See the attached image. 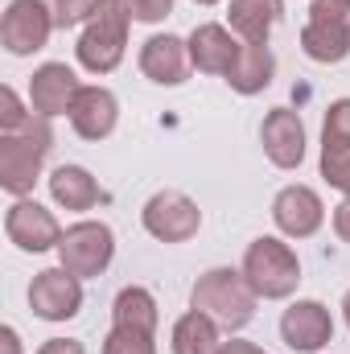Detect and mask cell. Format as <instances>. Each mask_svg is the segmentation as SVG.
<instances>
[{
  "label": "cell",
  "instance_id": "1f68e13d",
  "mask_svg": "<svg viewBox=\"0 0 350 354\" xmlns=\"http://www.w3.org/2000/svg\"><path fill=\"white\" fill-rule=\"evenodd\" d=\"M0 354H21V338H17V330H12V326H4V330H0Z\"/></svg>",
  "mask_w": 350,
  "mask_h": 354
},
{
  "label": "cell",
  "instance_id": "d6986e66",
  "mask_svg": "<svg viewBox=\"0 0 350 354\" xmlns=\"http://www.w3.org/2000/svg\"><path fill=\"white\" fill-rule=\"evenodd\" d=\"M50 194L66 210H91L99 202V181L83 165H62V169L50 174Z\"/></svg>",
  "mask_w": 350,
  "mask_h": 354
},
{
  "label": "cell",
  "instance_id": "2e32d148",
  "mask_svg": "<svg viewBox=\"0 0 350 354\" xmlns=\"http://www.w3.org/2000/svg\"><path fill=\"white\" fill-rule=\"evenodd\" d=\"M116 115H120V103H116V95L107 87H83L79 99H75V107H71V124H75V132H79L83 140H103V136H111Z\"/></svg>",
  "mask_w": 350,
  "mask_h": 354
},
{
  "label": "cell",
  "instance_id": "3957f363",
  "mask_svg": "<svg viewBox=\"0 0 350 354\" xmlns=\"http://www.w3.org/2000/svg\"><path fill=\"white\" fill-rule=\"evenodd\" d=\"M128 21H132V12H128L124 0H95L87 29H83V37L75 46L79 62L91 75H111L120 66L124 46H128Z\"/></svg>",
  "mask_w": 350,
  "mask_h": 354
},
{
  "label": "cell",
  "instance_id": "4316f807",
  "mask_svg": "<svg viewBox=\"0 0 350 354\" xmlns=\"http://www.w3.org/2000/svg\"><path fill=\"white\" fill-rule=\"evenodd\" d=\"M322 177L342 189L350 198V149H338V153H322Z\"/></svg>",
  "mask_w": 350,
  "mask_h": 354
},
{
  "label": "cell",
  "instance_id": "d590c367",
  "mask_svg": "<svg viewBox=\"0 0 350 354\" xmlns=\"http://www.w3.org/2000/svg\"><path fill=\"white\" fill-rule=\"evenodd\" d=\"M252 354H264V351H260V346H252Z\"/></svg>",
  "mask_w": 350,
  "mask_h": 354
},
{
  "label": "cell",
  "instance_id": "5b68a950",
  "mask_svg": "<svg viewBox=\"0 0 350 354\" xmlns=\"http://www.w3.org/2000/svg\"><path fill=\"white\" fill-rule=\"evenodd\" d=\"M111 256H116V235H111L107 223H75L71 231H62L58 260L71 276L91 280L111 264Z\"/></svg>",
  "mask_w": 350,
  "mask_h": 354
},
{
  "label": "cell",
  "instance_id": "f546056e",
  "mask_svg": "<svg viewBox=\"0 0 350 354\" xmlns=\"http://www.w3.org/2000/svg\"><path fill=\"white\" fill-rule=\"evenodd\" d=\"M37 354H87V351H83V342H75V338H50Z\"/></svg>",
  "mask_w": 350,
  "mask_h": 354
},
{
  "label": "cell",
  "instance_id": "e0dca14e",
  "mask_svg": "<svg viewBox=\"0 0 350 354\" xmlns=\"http://www.w3.org/2000/svg\"><path fill=\"white\" fill-rule=\"evenodd\" d=\"M280 12H284L280 0H231V8H227L231 29L243 41H256V46H268V33L280 21Z\"/></svg>",
  "mask_w": 350,
  "mask_h": 354
},
{
  "label": "cell",
  "instance_id": "836d02e7",
  "mask_svg": "<svg viewBox=\"0 0 350 354\" xmlns=\"http://www.w3.org/2000/svg\"><path fill=\"white\" fill-rule=\"evenodd\" d=\"M342 313H347V326H350V292H347V301H342Z\"/></svg>",
  "mask_w": 350,
  "mask_h": 354
},
{
  "label": "cell",
  "instance_id": "d6a6232c",
  "mask_svg": "<svg viewBox=\"0 0 350 354\" xmlns=\"http://www.w3.org/2000/svg\"><path fill=\"white\" fill-rule=\"evenodd\" d=\"M219 354H252V342H223Z\"/></svg>",
  "mask_w": 350,
  "mask_h": 354
},
{
  "label": "cell",
  "instance_id": "ac0fdd59",
  "mask_svg": "<svg viewBox=\"0 0 350 354\" xmlns=\"http://www.w3.org/2000/svg\"><path fill=\"white\" fill-rule=\"evenodd\" d=\"M272 75H276V58H272V50H268V46H256V41H243L239 62L231 66L227 83L239 91V95H260V91L272 83Z\"/></svg>",
  "mask_w": 350,
  "mask_h": 354
},
{
  "label": "cell",
  "instance_id": "7402d4cb",
  "mask_svg": "<svg viewBox=\"0 0 350 354\" xmlns=\"http://www.w3.org/2000/svg\"><path fill=\"white\" fill-rule=\"evenodd\" d=\"M301 50H305L313 62H342L350 54V33L334 29V25L309 21V25L301 29Z\"/></svg>",
  "mask_w": 350,
  "mask_h": 354
},
{
  "label": "cell",
  "instance_id": "9c48e42d",
  "mask_svg": "<svg viewBox=\"0 0 350 354\" xmlns=\"http://www.w3.org/2000/svg\"><path fill=\"white\" fill-rule=\"evenodd\" d=\"M4 235H8L21 252H33V256L62 243L58 218H54L46 206L29 202V198H17V202L8 206V214H4Z\"/></svg>",
  "mask_w": 350,
  "mask_h": 354
},
{
  "label": "cell",
  "instance_id": "52a82bcc",
  "mask_svg": "<svg viewBox=\"0 0 350 354\" xmlns=\"http://www.w3.org/2000/svg\"><path fill=\"white\" fill-rule=\"evenodd\" d=\"M54 33V17L46 8V0H12L4 21H0V41L8 54L25 58V54H37Z\"/></svg>",
  "mask_w": 350,
  "mask_h": 354
},
{
  "label": "cell",
  "instance_id": "484cf974",
  "mask_svg": "<svg viewBox=\"0 0 350 354\" xmlns=\"http://www.w3.org/2000/svg\"><path fill=\"white\" fill-rule=\"evenodd\" d=\"M309 21H317V25H334V29L350 33V0H313Z\"/></svg>",
  "mask_w": 350,
  "mask_h": 354
},
{
  "label": "cell",
  "instance_id": "4fadbf2b",
  "mask_svg": "<svg viewBox=\"0 0 350 354\" xmlns=\"http://www.w3.org/2000/svg\"><path fill=\"white\" fill-rule=\"evenodd\" d=\"M264 153L276 169H297L305 161V124L288 107H272L264 120Z\"/></svg>",
  "mask_w": 350,
  "mask_h": 354
},
{
  "label": "cell",
  "instance_id": "30bf717a",
  "mask_svg": "<svg viewBox=\"0 0 350 354\" xmlns=\"http://www.w3.org/2000/svg\"><path fill=\"white\" fill-rule=\"evenodd\" d=\"M79 91H83V83L75 79V71L66 62H46L29 79V103H33L37 115L54 120V115H71Z\"/></svg>",
  "mask_w": 350,
  "mask_h": 354
},
{
  "label": "cell",
  "instance_id": "d4e9b609",
  "mask_svg": "<svg viewBox=\"0 0 350 354\" xmlns=\"http://www.w3.org/2000/svg\"><path fill=\"white\" fill-rule=\"evenodd\" d=\"M50 17H54V29H75L79 21H87L95 0H46Z\"/></svg>",
  "mask_w": 350,
  "mask_h": 354
},
{
  "label": "cell",
  "instance_id": "4dcf8cb0",
  "mask_svg": "<svg viewBox=\"0 0 350 354\" xmlns=\"http://www.w3.org/2000/svg\"><path fill=\"white\" fill-rule=\"evenodd\" d=\"M334 231H338V239H347L350 243V198L334 206Z\"/></svg>",
  "mask_w": 350,
  "mask_h": 354
},
{
  "label": "cell",
  "instance_id": "ffe728a7",
  "mask_svg": "<svg viewBox=\"0 0 350 354\" xmlns=\"http://www.w3.org/2000/svg\"><path fill=\"white\" fill-rule=\"evenodd\" d=\"M111 322H116V326L145 330V334H157V301H153V292L140 288V284L120 288V297H116V305H111Z\"/></svg>",
  "mask_w": 350,
  "mask_h": 354
},
{
  "label": "cell",
  "instance_id": "44dd1931",
  "mask_svg": "<svg viewBox=\"0 0 350 354\" xmlns=\"http://www.w3.org/2000/svg\"><path fill=\"white\" fill-rule=\"evenodd\" d=\"M219 326L206 317V313H198V309H190L185 317H177L174 326V354H219Z\"/></svg>",
  "mask_w": 350,
  "mask_h": 354
},
{
  "label": "cell",
  "instance_id": "cb8c5ba5",
  "mask_svg": "<svg viewBox=\"0 0 350 354\" xmlns=\"http://www.w3.org/2000/svg\"><path fill=\"white\" fill-rule=\"evenodd\" d=\"M103 354H157V334L132 330V326H111L103 338Z\"/></svg>",
  "mask_w": 350,
  "mask_h": 354
},
{
  "label": "cell",
  "instance_id": "7c38bea8",
  "mask_svg": "<svg viewBox=\"0 0 350 354\" xmlns=\"http://www.w3.org/2000/svg\"><path fill=\"white\" fill-rule=\"evenodd\" d=\"M272 218H276V227H280L288 239H309V235L326 223V206H322V198H317L309 185H288V189L276 194Z\"/></svg>",
  "mask_w": 350,
  "mask_h": 354
},
{
  "label": "cell",
  "instance_id": "7a4b0ae2",
  "mask_svg": "<svg viewBox=\"0 0 350 354\" xmlns=\"http://www.w3.org/2000/svg\"><path fill=\"white\" fill-rule=\"evenodd\" d=\"M190 301L198 313H206L219 330H231V334L256 317V292L243 280V272H231V268H210L206 276H198Z\"/></svg>",
  "mask_w": 350,
  "mask_h": 354
},
{
  "label": "cell",
  "instance_id": "5bb4252c",
  "mask_svg": "<svg viewBox=\"0 0 350 354\" xmlns=\"http://www.w3.org/2000/svg\"><path fill=\"white\" fill-rule=\"evenodd\" d=\"M190 66H194V62H190V41H181L174 33L149 37L145 50H140V71H145V79H153V83H161V87L185 83Z\"/></svg>",
  "mask_w": 350,
  "mask_h": 354
},
{
  "label": "cell",
  "instance_id": "6da1fadb",
  "mask_svg": "<svg viewBox=\"0 0 350 354\" xmlns=\"http://www.w3.org/2000/svg\"><path fill=\"white\" fill-rule=\"evenodd\" d=\"M50 149H54V132H50L46 115H29L25 128L4 132L0 136V185L12 198H25L42 174Z\"/></svg>",
  "mask_w": 350,
  "mask_h": 354
},
{
  "label": "cell",
  "instance_id": "603a6c76",
  "mask_svg": "<svg viewBox=\"0 0 350 354\" xmlns=\"http://www.w3.org/2000/svg\"><path fill=\"white\" fill-rule=\"evenodd\" d=\"M350 149V99H334L326 111V128H322V153H338Z\"/></svg>",
  "mask_w": 350,
  "mask_h": 354
},
{
  "label": "cell",
  "instance_id": "9a60e30c",
  "mask_svg": "<svg viewBox=\"0 0 350 354\" xmlns=\"http://www.w3.org/2000/svg\"><path fill=\"white\" fill-rule=\"evenodd\" d=\"M239 50L243 46L223 25H198L190 33V62L202 75H231V66L239 62Z\"/></svg>",
  "mask_w": 350,
  "mask_h": 354
},
{
  "label": "cell",
  "instance_id": "8992f818",
  "mask_svg": "<svg viewBox=\"0 0 350 354\" xmlns=\"http://www.w3.org/2000/svg\"><path fill=\"white\" fill-rule=\"evenodd\" d=\"M145 231L161 243H185L198 235L202 227V210L194 206V198H185L181 189H161L145 202Z\"/></svg>",
  "mask_w": 350,
  "mask_h": 354
},
{
  "label": "cell",
  "instance_id": "f1b7e54d",
  "mask_svg": "<svg viewBox=\"0 0 350 354\" xmlns=\"http://www.w3.org/2000/svg\"><path fill=\"white\" fill-rule=\"evenodd\" d=\"M124 4H128V12H132L136 21H145V25L165 21V17H169V8H174V0H124Z\"/></svg>",
  "mask_w": 350,
  "mask_h": 354
},
{
  "label": "cell",
  "instance_id": "83f0119b",
  "mask_svg": "<svg viewBox=\"0 0 350 354\" xmlns=\"http://www.w3.org/2000/svg\"><path fill=\"white\" fill-rule=\"evenodd\" d=\"M25 124H29V111L21 107L17 91L4 87L0 91V128H4V132H17V128H25Z\"/></svg>",
  "mask_w": 350,
  "mask_h": 354
},
{
  "label": "cell",
  "instance_id": "277c9868",
  "mask_svg": "<svg viewBox=\"0 0 350 354\" xmlns=\"http://www.w3.org/2000/svg\"><path fill=\"white\" fill-rule=\"evenodd\" d=\"M243 280L252 284L256 297L280 301V297H288V292L297 288L301 264H297V256H293L288 243L264 235V239H256V243L248 248V256H243Z\"/></svg>",
  "mask_w": 350,
  "mask_h": 354
},
{
  "label": "cell",
  "instance_id": "ba28073f",
  "mask_svg": "<svg viewBox=\"0 0 350 354\" xmlns=\"http://www.w3.org/2000/svg\"><path fill=\"white\" fill-rule=\"evenodd\" d=\"M29 305L42 322H71L83 305V284L66 268H46L29 284Z\"/></svg>",
  "mask_w": 350,
  "mask_h": 354
},
{
  "label": "cell",
  "instance_id": "8fae6325",
  "mask_svg": "<svg viewBox=\"0 0 350 354\" xmlns=\"http://www.w3.org/2000/svg\"><path fill=\"white\" fill-rule=\"evenodd\" d=\"M280 338L301 354H313L322 351L330 338H334V317L322 301H297L284 309L280 317Z\"/></svg>",
  "mask_w": 350,
  "mask_h": 354
},
{
  "label": "cell",
  "instance_id": "e575fe53",
  "mask_svg": "<svg viewBox=\"0 0 350 354\" xmlns=\"http://www.w3.org/2000/svg\"><path fill=\"white\" fill-rule=\"evenodd\" d=\"M194 4H219V0H194Z\"/></svg>",
  "mask_w": 350,
  "mask_h": 354
}]
</instances>
